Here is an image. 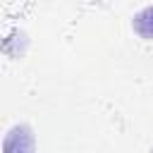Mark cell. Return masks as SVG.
<instances>
[{"mask_svg": "<svg viewBox=\"0 0 153 153\" xmlns=\"http://www.w3.org/2000/svg\"><path fill=\"white\" fill-rule=\"evenodd\" d=\"M2 153H36V136L29 124H14L2 141Z\"/></svg>", "mask_w": 153, "mask_h": 153, "instance_id": "cell-1", "label": "cell"}, {"mask_svg": "<svg viewBox=\"0 0 153 153\" xmlns=\"http://www.w3.org/2000/svg\"><path fill=\"white\" fill-rule=\"evenodd\" d=\"M131 29L139 38L143 41H153V5H146L143 10H139L131 19Z\"/></svg>", "mask_w": 153, "mask_h": 153, "instance_id": "cell-2", "label": "cell"}, {"mask_svg": "<svg viewBox=\"0 0 153 153\" xmlns=\"http://www.w3.org/2000/svg\"><path fill=\"white\" fill-rule=\"evenodd\" d=\"M151 153H153V151H151Z\"/></svg>", "mask_w": 153, "mask_h": 153, "instance_id": "cell-3", "label": "cell"}]
</instances>
